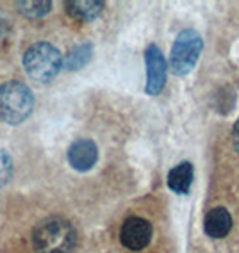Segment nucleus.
<instances>
[{
	"mask_svg": "<svg viewBox=\"0 0 239 253\" xmlns=\"http://www.w3.org/2000/svg\"><path fill=\"white\" fill-rule=\"evenodd\" d=\"M61 68H63V57L59 50L47 41L34 43L23 54V70L34 82L47 84L54 81Z\"/></svg>",
	"mask_w": 239,
	"mask_h": 253,
	"instance_id": "nucleus-3",
	"label": "nucleus"
},
{
	"mask_svg": "<svg viewBox=\"0 0 239 253\" xmlns=\"http://www.w3.org/2000/svg\"><path fill=\"white\" fill-rule=\"evenodd\" d=\"M144 64H146V95H159L166 84V61L161 50L155 45H150L144 50Z\"/></svg>",
	"mask_w": 239,
	"mask_h": 253,
	"instance_id": "nucleus-6",
	"label": "nucleus"
},
{
	"mask_svg": "<svg viewBox=\"0 0 239 253\" xmlns=\"http://www.w3.org/2000/svg\"><path fill=\"white\" fill-rule=\"evenodd\" d=\"M64 7L72 18L79 22H93L102 14L105 4L98 0H72V2H66Z\"/></svg>",
	"mask_w": 239,
	"mask_h": 253,
	"instance_id": "nucleus-9",
	"label": "nucleus"
},
{
	"mask_svg": "<svg viewBox=\"0 0 239 253\" xmlns=\"http://www.w3.org/2000/svg\"><path fill=\"white\" fill-rule=\"evenodd\" d=\"M232 228V216L225 207L211 209L203 217V232L211 239H223Z\"/></svg>",
	"mask_w": 239,
	"mask_h": 253,
	"instance_id": "nucleus-8",
	"label": "nucleus"
},
{
	"mask_svg": "<svg viewBox=\"0 0 239 253\" xmlns=\"http://www.w3.org/2000/svg\"><path fill=\"white\" fill-rule=\"evenodd\" d=\"M91 55H93V45H91V43H82V45L75 46V48L66 55V59L63 61V66L68 72L81 70L82 66H86V64L90 63Z\"/></svg>",
	"mask_w": 239,
	"mask_h": 253,
	"instance_id": "nucleus-11",
	"label": "nucleus"
},
{
	"mask_svg": "<svg viewBox=\"0 0 239 253\" xmlns=\"http://www.w3.org/2000/svg\"><path fill=\"white\" fill-rule=\"evenodd\" d=\"M13 159L5 150H0V187L9 184L11 176H13Z\"/></svg>",
	"mask_w": 239,
	"mask_h": 253,
	"instance_id": "nucleus-13",
	"label": "nucleus"
},
{
	"mask_svg": "<svg viewBox=\"0 0 239 253\" xmlns=\"http://www.w3.org/2000/svg\"><path fill=\"white\" fill-rule=\"evenodd\" d=\"M98 161V148H96L95 141L86 139H77L73 141L70 148H68V163L75 171H90Z\"/></svg>",
	"mask_w": 239,
	"mask_h": 253,
	"instance_id": "nucleus-7",
	"label": "nucleus"
},
{
	"mask_svg": "<svg viewBox=\"0 0 239 253\" xmlns=\"http://www.w3.org/2000/svg\"><path fill=\"white\" fill-rule=\"evenodd\" d=\"M34 95L20 81H7L0 86V120L7 125H20L31 116Z\"/></svg>",
	"mask_w": 239,
	"mask_h": 253,
	"instance_id": "nucleus-2",
	"label": "nucleus"
},
{
	"mask_svg": "<svg viewBox=\"0 0 239 253\" xmlns=\"http://www.w3.org/2000/svg\"><path fill=\"white\" fill-rule=\"evenodd\" d=\"M7 38V25H5V22L2 18H0V41L5 40Z\"/></svg>",
	"mask_w": 239,
	"mask_h": 253,
	"instance_id": "nucleus-15",
	"label": "nucleus"
},
{
	"mask_svg": "<svg viewBox=\"0 0 239 253\" xmlns=\"http://www.w3.org/2000/svg\"><path fill=\"white\" fill-rule=\"evenodd\" d=\"M16 5V9L25 16V18H41V16H45L47 13L50 11L52 7V2L48 0H29V2H14Z\"/></svg>",
	"mask_w": 239,
	"mask_h": 253,
	"instance_id": "nucleus-12",
	"label": "nucleus"
},
{
	"mask_svg": "<svg viewBox=\"0 0 239 253\" xmlns=\"http://www.w3.org/2000/svg\"><path fill=\"white\" fill-rule=\"evenodd\" d=\"M77 230L68 219L48 217L34 226L31 235L36 253H72L77 246Z\"/></svg>",
	"mask_w": 239,
	"mask_h": 253,
	"instance_id": "nucleus-1",
	"label": "nucleus"
},
{
	"mask_svg": "<svg viewBox=\"0 0 239 253\" xmlns=\"http://www.w3.org/2000/svg\"><path fill=\"white\" fill-rule=\"evenodd\" d=\"M193 184V164L184 161L168 173V187L177 195H188Z\"/></svg>",
	"mask_w": 239,
	"mask_h": 253,
	"instance_id": "nucleus-10",
	"label": "nucleus"
},
{
	"mask_svg": "<svg viewBox=\"0 0 239 253\" xmlns=\"http://www.w3.org/2000/svg\"><path fill=\"white\" fill-rule=\"evenodd\" d=\"M232 145H234L236 152H239V118L232 126Z\"/></svg>",
	"mask_w": 239,
	"mask_h": 253,
	"instance_id": "nucleus-14",
	"label": "nucleus"
},
{
	"mask_svg": "<svg viewBox=\"0 0 239 253\" xmlns=\"http://www.w3.org/2000/svg\"><path fill=\"white\" fill-rule=\"evenodd\" d=\"M153 235L152 223L140 216L127 217L120 230V243L131 252H141L150 244Z\"/></svg>",
	"mask_w": 239,
	"mask_h": 253,
	"instance_id": "nucleus-5",
	"label": "nucleus"
},
{
	"mask_svg": "<svg viewBox=\"0 0 239 253\" xmlns=\"http://www.w3.org/2000/svg\"><path fill=\"white\" fill-rule=\"evenodd\" d=\"M203 48L202 36L194 29H184L179 32L170 54V70L175 75H188L198 61Z\"/></svg>",
	"mask_w": 239,
	"mask_h": 253,
	"instance_id": "nucleus-4",
	"label": "nucleus"
}]
</instances>
